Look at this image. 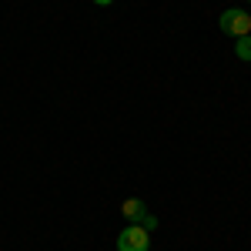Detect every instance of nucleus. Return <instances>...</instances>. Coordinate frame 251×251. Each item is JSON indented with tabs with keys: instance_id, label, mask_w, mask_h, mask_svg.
<instances>
[{
	"instance_id": "f257e3e1",
	"label": "nucleus",
	"mask_w": 251,
	"mask_h": 251,
	"mask_svg": "<svg viewBox=\"0 0 251 251\" xmlns=\"http://www.w3.org/2000/svg\"><path fill=\"white\" fill-rule=\"evenodd\" d=\"M151 248V231L141 225H127L117 234V251H148Z\"/></svg>"
},
{
	"instance_id": "f03ea898",
	"label": "nucleus",
	"mask_w": 251,
	"mask_h": 251,
	"mask_svg": "<svg viewBox=\"0 0 251 251\" xmlns=\"http://www.w3.org/2000/svg\"><path fill=\"white\" fill-rule=\"evenodd\" d=\"M218 27L238 40V37H245V34H251V17L245 14V10H234L231 7V10H225V14L218 17Z\"/></svg>"
},
{
	"instance_id": "7ed1b4c3",
	"label": "nucleus",
	"mask_w": 251,
	"mask_h": 251,
	"mask_svg": "<svg viewBox=\"0 0 251 251\" xmlns=\"http://www.w3.org/2000/svg\"><path fill=\"white\" fill-rule=\"evenodd\" d=\"M121 211H124V218H127L131 225H137V221L148 214V211H144V201H137V198H127V201L121 204Z\"/></svg>"
},
{
	"instance_id": "20e7f679",
	"label": "nucleus",
	"mask_w": 251,
	"mask_h": 251,
	"mask_svg": "<svg viewBox=\"0 0 251 251\" xmlns=\"http://www.w3.org/2000/svg\"><path fill=\"white\" fill-rule=\"evenodd\" d=\"M234 54H238V60H251V34L238 37V44H234Z\"/></svg>"
},
{
	"instance_id": "39448f33",
	"label": "nucleus",
	"mask_w": 251,
	"mask_h": 251,
	"mask_svg": "<svg viewBox=\"0 0 251 251\" xmlns=\"http://www.w3.org/2000/svg\"><path fill=\"white\" fill-rule=\"evenodd\" d=\"M137 225H141V228H148V231H154V228H157V218H154V214H144Z\"/></svg>"
},
{
	"instance_id": "423d86ee",
	"label": "nucleus",
	"mask_w": 251,
	"mask_h": 251,
	"mask_svg": "<svg viewBox=\"0 0 251 251\" xmlns=\"http://www.w3.org/2000/svg\"><path fill=\"white\" fill-rule=\"evenodd\" d=\"M94 3H100V7H107V3H114V0H94Z\"/></svg>"
}]
</instances>
